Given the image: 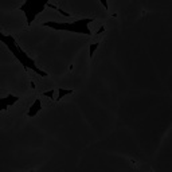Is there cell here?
<instances>
[{
  "instance_id": "obj_9",
  "label": "cell",
  "mask_w": 172,
  "mask_h": 172,
  "mask_svg": "<svg viewBox=\"0 0 172 172\" xmlns=\"http://www.w3.org/2000/svg\"><path fill=\"white\" fill-rule=\"evenodd\" d=\"M43 97H47L50 99H54V90H49V92L43 93Z\"/></svg>"
},
{
  "instance_id": "obj_5",
  "label": "cell",
  "mask_w": 172,
  "mask_h": 172,
  "mask_svg": "<svg viewBox=\"0 0 172 172\" xmlns=\"http://www.w3.org/2000/svg\"><path fill=\"white\" fill-rule=\"evenodd\" d=\"M74 90L71 89H58V97H57V101H61L62 98H65V96H69V94H73Z\"/></svg>"
},
{
  "instance_id": "obj_11",
  "label": "cell",
  "mask_w": 172,
  "mask_h": 172,
  "mask_svg": "<svg viewBox=\"0 0 172 172\" xmlns=\"http://www.w3.org/2000/svg\"><path fill=\"white\" fill-rule=\"evenodd\" d=\"M30 85H31V87H32V89H35V83H34V81H31Z\"/></svg>"
},
{
  "instance_id": "obj_1",
  "label": "cell",
  "mask_w": 172,
  "mask_h": 172,
  "mask_svg": "<svg viewBox=\"0 0 172 172\" xmlns=\"http://www.w3.org/2000/svg\"><path fill=\"white\" fill-rule=\"evenodd\" d=\"M92 22H94L93 18H82V19L71 22V23H66V22H43V26L58 31H69V32L92 35V30L89 29V24Z\"/></svg>"
},
{
  "instance_id": "obj_2",
  "label": "cell",
  "mask_w": 172,
  "mask_h": 172,
  "mask_svg": "<svg viewBox=\"0 0 172 172\" xmlns=\"http://www.w3.org/2000/svg\"><path fill=\"white\" fill-rule=\"evenodd\" d=\"M49 0H26L23 5H20L19 10L24 12L27 19V24L32 23V20L47 7Z\"/></svg>"
},
{
  "instance_id": "obj_4",
  "label": "cell",
  "mask_w": 172,
  "mask_h": 172,
  "mask_svg": "<svg viewBox=\"0 0 172 172\" xmlns=\"http://www.w3.org/2000/svg\"><path fill=\"white\" fill-rule=\"evenodd\" d=\"M42 110V102H40V99H35L34 101V104L30 106V109H29V112H27V117L31 118V117H35L36 114L39 113V112Z\"/></svg>"
},
{
  "instance_id": "obj_10",
  "label": "cell",
  "mask_w": 172,
  "mask_h": 172,
  "mask_svg": "<svg viewBox=\"0 0 172 172\" xmlns=\"http://www.w3.org/2000/svg\"><path fill=\"white\" fill-rule=\"evenodd\" d=\"M99 3H101V4H102V7H104L106 11L109 10V4H108V0H99Z\"/></svg>"
},
{
  "instance_id": "obj_3",
  "label": "cell",
  "mask_w": 172,
  "mask_h": 172,
  "mask_svg": "<svg viewBox=\"0 0 172 172\" xmlns=\"http://www.w3.org/2000/svg\"><path fill=\"white\" fill-rule=\"evenodd\" d=\"M0 40H2V43H4V45L7 46V49L10 50L11 54H14V57L20 62L22 66L26 69V62H24V58L22 57V54H20L22 47H19V45L15 42L14 36H12V35H4V34L0 32Z\"/></svg>"
},
{
  "instance_id": "obj_7",
  "label": "cell",
  "mask_w": 172,
  "mask_h": 172,
  "mask_svg": "<svg viewBox=\"0 0 172 172\" xmlns=\"http://www.w3.org/2000/svg\"><path fill=\"white\" fill-rule=\"evenodd\" d=\"M99 47V43L98 42H96V43H92V45L89 46V58L92 59L93 57H94V52H96V50Z\"/></svg>"
},
{
  "instance_id": "obj_6",
  "label": "cell",
  "mask_w": 172,
  "mask_h": 172,
  "mask_svg": "<svg viewBox=\"0 0 172 172\" xmlns=\"http://www.w3.org/2000/svg\"><path fill=\"white\" fill-rule=\"evenodd\" d=\"M5 99H7V104H8V106H12L14 104H16V102L19 101L20 97L14 96V94H8L7 97H5Z\"/></svg>"
},
{
  "instance_id": "obj_8",
  "label": "cell",
  "mask_w": 172,
  "mask_h": 172,
  "mask_svg": "<svg viewBox=\"0 0 172 172\" xmlns=\"http://www.w3.org/2000/svg\"><path fill=\"white\" fill-rule=\"evenodd\" d=\"M10 108L7 104V99H5V97H0V112H4L7 110V109Z\"/></svg>"
}]
</instances>
